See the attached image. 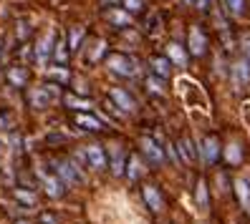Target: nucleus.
Returning a JSON list of instances; mask_svg holds the SVG:
<instances>
[{
  "mask_svg": "<svg viewBox=\"0 0 250 224\" xmlns=\"http://www.w3.org/2000/svg\"><path fill=\"white\" fill-rule=\"evenodd\" d=\"M177 149H180V154H182L180 159H182L185 164H189V161H197V159H200V154H197V146L192 144V139H187V136H185V139L177 144Z\"/></svg>",
  "mask_w": 250,
  "mask_h": 224,
  "instance_id": "15",
  "label": "nucleus"
},
{
  "mask_svg": "<svg viewBox=\"0 0 250 224\" xmlns=\"http://www.w3.org/2000/svg\"><path fill=\"white\" fill-rule=\"evenodd\" d=\"M28 98H31V103L36 109H46L51 103V93L46 91V86H43V88H33V91L28 93Z\"/></svg>",
  "mask_w": 250,
  "mask_h": 224,
  "instance_id": "18",
  "label": "nucleus"
},
{
  "mask_svg": "<svg viewBox=\"0 0 250 224\" xmlns=\"http://www.w3.org/2000/svg\"><path fill=\"white\" fill-rule=\"evenodd\" d=\"M16 224H31V222H16Z\"/></svg>",
  "mask_w": 250,
  "mask_h": 224,
  "instance_id": "37",
  "label": "nucleus"
},
{
  "mask_svg": "<svg viewBox=\"0 0 250 224\" xmlns=\"http://www.w3.org/2000/svg\"><path fill=\"white\" fill-rule=\"evenodd\" d=\"M146 88H149L152 93H165V86H162V78H157V76H149V78H146Z\"/></svg>",
  "mask_w": 250,
  "mask_h": 224,
  "instance_id": "29",
  "label": "nucleus"
},
{
  "mask_svg": "<svg viewBox=\"0 0 250 224\" xmlns=\"http://www.w3.org/2000/svg\"><path fill=\"white\" fill-rule=\"evenodd\" d=\"M56 176L61 179L63 187H76V184L83 182V174L73 161H58L56 164Z\"/></svg>",
  "mask_w": 250,
  "mask_h": 224,
  "instance_id": "2",
  "label": "nucleus"
},
{
  "mask_svg": "<svg viewBox=\"0 0 250 224\" xmlns=\"http://www.w3.org/2000/svg\"><path fill=\"white\" fill-rule=\"evenodd\" d=\"M13 129V113L0 111V131H10Z\"/></svg>",
  "mask_w": 250,
  "mask_h": 224,
  "instance_id": "30",
  "label": "nucleus"
},
{
  "mask_svg": "<svg viewBox=\"0 0 250 224\" xmlns=\"http://www.w3.org/2000/svg\"><path fill=\"white\" fill-rule=\"evenodd\" d=\"M83 159L86 164H89L91 169L101 171V169H106V154H104V149H101L99 144H89L83 149Z\"/></svg>",
  "mask_w": 250,
  "mask_h": 224,
  "instance_id": "5",
  "label": "nucleus"
},
{
  "mask_svg": "<svg viewBox=\"0 0 250 224\" xmlns=\"http://www.w3.org/2000/svg\"><path fill=\"white\" fill-rule=\"evenodd\" d=\"M53 58H56V63H61V66L68 61V43L63 38H58L53 43Z\"/></svg>",
  "mask_w": 250,
  "mask_h": 224,
  "instance_id": "20",
  "label": "nucleus"
},
{
  "mask_svg": "<svg viewBox=\"0 0 250 224\" xmlns=\"http://www.w3.org/2000/svg\"><path fill=\"white\" fill-rule=\"evenodd\" d=\"M106 66H109L111 73H119V76H124V78H129V76L137 73V61L129 58V56H124V53H111L106 58Z\"/></svg>",
  "mask_w": 250,
  "mask_h": 224,
  "instance_id": "1",
  "label": "nucleus"
},
{
  "mask_svg": "<svg viewBox=\"0 0 250 224\" xmlns=\"http://www.w3.org/2000/svg\"><path fill=\"white\" fill-rule=\"evenodd\" d=\"M81 40H83V28H81V25L71 28V33H68V48H71V51H76Z\"/></svg>",
  "mask_w": 250,
  "mask_h": 224,
  "instance_id": "26",
  "label": "nucleus"
},
{
  "mask_svg": "<svg viewBox=\"0 0 250 224\" xmlns=\"http://www.w3.org/2000/svg\"><path fill=\"white\" fill-rule=\"evenodd\" d=\"M195 5H197L200 10H208V8H210V0H195Z\"/></svg>",
  "mask_w": 250,
  "mask_h": 224,
  "instance_id": "35",
  "label": "nucleus"
},
{
  "mask_svg": "<svg viewBox=\"0 0 250 224\" xmlns=\"http://www.w3.org/2000/svg\"><path fill=\"white\" fill-rule=\"evenodd\" d=\"M187 48L192 56H205V51H208V38H205V33L200 31V28H189V38H187Z\"/></svg>",
  "mask_w": 250,
  "mask_h": 224,
  "instance_id": "7",
  "label": "nucleus"
},
{
  "mask_svg": "<svg viewBox=\"0 0 250 224\" xmlns=\"http://www.w3.org/2000/svg\"><path fill=\"white\" fill-rule=\"evenodd\" d=\"M126 176L131 179V182H137V179H139V174H142V161H139V156L137 154H131L129 159H126Z\"/></svg>",
  "mask_w": 250,
  "mask_h": 224,
  "instance_id": "21",
  "label": "nucleus"
},
{
  "mask_svg": "<svg viewBox=\"0 0 250 224\" xmlns=\"http://www.w3.org/2000/svg\"><path fill=\"white\" fill-rule=\"evenodd\" d=\"M152 71H154V76H157V78H169L172 63L167 61V56H157V58H152Z\"/></svg>",
  "mask_w": 250,
  "mask_h": 224,
  "instance_id": "16",
  "label": "nucleus"
},
{
  "mask_svg": "<svg viewBox=\"0 0 250 224\" xmlns=\"http://www.w3.org/2000/svg\"><path fill=\"white\" fill-rule=\"evenodd\" d=\"M48 76H51V78H58V81H68V71H66V68H51Z\"/></svg>",
  "mask_w": 250,
  "mask_h": 224,
  "instance_id": "32",
  "label": "nucleus"
},
{
  "mask_svg": "<svg viewBox=\"0 0 250 224\" xmlns=\"http://www.w3.org/2000/svg\"><path fill=\"white\" fill-rule=\"evenodd\" d=\"M235 197H238L245 212H250V179H245V176L235 179Z\"/></svg>",
  "mask_w": 250,
  "mask_h": 224,
  "instance_id": "10",
  "label": "nucleus"
},
{
  "mask_svg": "<svg viewBox=\"0 0 250 224\" xmlns=\"http://www.w3.org/2000/svg\"><path fill=\"white\" fill-rule=\"evenodd\" d=\"M225 159H228V164L238 167V164L243 161V151H240V146H238V144H228V146H225Z\"/></svg>",
  "mask_w": 250,
  "mask_h": 224,
  "instance_id": "23",
  "label": "nucleus"
},
{
  "mask_svg": "<svg viewBox=\"0 0 250 224\" xmlns=\"http://www.w3.org/2000/svg\"><path fill=\"white\" fill-rule=\"evenodd\" d=\"M73 121H76V126H81L83 131H101L104 129V124H101L96 116H89V113H76Z\"/></svg>",
  "mask_w": 250,
  "mask_h": 224,
  "instance_id": "14",
  "label": "nucleus"
},
{
  "mask_svg": "<svg viewBox=\"0 0 250 224\" xmlns=\"http://www.w3.org/2000/svg\"><path fill=\"white\" fill-rule=\"evenodd\" d=\"M8 81H10L13 86H25V81H28L25 68H10V71H8Z\"/></svg>",
  "mask_w": 250,
  "mask_h": 224,
  "instance_id": "24",
  "label": "nucleus"
},
{
  "mask_svg": "<svg viewBox=\"0 0 250 224\" xmlns=\"http://www.w3.org/2000/svg\"><path fill=\"white\" fill-rule=\"evenodd\" d=\"M13 197H16L18 202H23L25 206H33L36 204V194L28 191V189H16V191H13Z\"/></svg>",
  "mask_w": 250,
  "mask_h": 224,
  "instance_id": "27",
  "label": "nucleus"
},
{
  "mask_svg": "<svg viewBox=\"0 0 250 224\" xmlns=\"http://www.w3.org/2000/svg\"><path fill=\"white\" fill-rule=\"evenodd\" d=\"M139 146H142V154H144V159L149 161L152 167H162V164H165V151H162V146H159L154 139H149V136H142Z\"/></svg>",
  "mask_w": 250,
  "mask_h": 224,
  "instance_id": "3",
  "label": "nucleus"
},
{
  "mask_svg": "<svg viewBox=\"0 0 250 224\" xmlns=\"http://www.w3.org/2000/svg\"><path fill=\"white\" fill-rule=\"evenodd\" d=\"M66 106L76 109V111H89L91 109V101H83V98H76V96H66Z\"/></svg>",
  "mask_w": 250,
  "mask_h": 224,
  "instance_id": "25",
  "label": "nucleus"
},
{
  "mask_svg": "<svg viewBox=\"0 0 250 224\" xmlns=\"http://www.w3.org/2000/svg\"><path fill=\"white\" fill-rule=\"evenodd\" d=\"M243 51H245V61L250 63V36L243 38Z\"/></svg>",
  "mask_w": 250,
  "mask_h": 224,
  "instance_id": "34",
  "label": "nucleus"
},
{
  "mask_svg": "<svg viewBox=\"0 0 250 224\" xmlns=\"http://www.w3.org/2000/svg\"><path fill=\"white\" fill-rule=\"evenodd\" d=\"M195 202H197V206L202 209V212L210 206V197H208V182H205V179H200V182H197V189H195Z\"/></svg>",
  "mask_w": 250,
  "mask_h": 224,
  "instance_id": "19",
  "label": "nucleus"
},
{
  "mask_svg": "<svg viewBox=\"0 0 250 224\" xmlns=\"http://www.w3.org/2000/svg\"><path fill=\"white\" fill-rule=\"evenodd\" d=\"M142 197H144L146 206H149L152 212H162V209H165V199H162V194H159V189L154 184H144L142 187Z\"/></svg>",
  "mask_w": 250,
  "mask_h": 224,
  "instance_id": "8",
  "label": "nucleus"
},
{
  "mask_svg": "<svg viewBox=\"0 0 250 224\" xmlns=\"http://www.w3.org/2000/svg\"><path fill=\"white\" fill-rule=\"evenodd\" d=\"M0 151H3V144H0Z\"/></svg>",
  "mask_w": 250,
  "mask_h": 224,
  "instance_id": "38",
  "label": "nucleus"
},
{
  "mask_svg": "<svg viewBox=\"0 0 250 224\" xmlns=\"http://www.w3.org/2000/svg\"><path fill=\"white\" fill-rule=\"evenodd\" d=\"M41 179H43V187H46V194H48V197H61V194H63V184H61V179H58V176H53V174H43L41 171Z\"/></svg>",
  "mask_w": 250,
  "mask_h": 224,
  "instance_id": "11",
  "label": "nucleus"
},
{
  "mask_svg": "<svg viewBox=\"0 0 250 224\" xmlns=\"http://www.w3.org/2000/svg\"><path fill=\"white\" fill-rule=\"evenodd\" d=\"M104 3H119V0H104Z\"/></svg>",
  "mask_w": 250,
  "mask_h": 224,
  "instance_id": "36",
  "label": "nucleus"
},
{
  "mask_svg": "<svg viewBox=\"0 0 250 224\" xmlns=\"http://www.w3.org/2000/svg\"><path fill=\"white\" fill-rule=\"evenodd\" d=\"M220 159V139L215 136V133H210V136H205L202 139V146H200V161L205 164H217Z\"/></svg>",
  "mask_w": 250,
  "mask_h": 224,
  "instance_id": "4",
  "label": "nucleus"
},
{
  "mask_svg": "<svg viewBox=\"0 0 250 224\" xmlns=\"http://www.w3.org/2000/svg\"><path fill=\"white\" fill-rule=\"evenodd\" d=\"M122 3H124V10L129 13V16H131V13H139V10H142V0H122Z\"/></svg>",
  "mask_w": 250,
  "mask_h": 224,
  "instance_id": "31",
  "label": "nucleus"
},
{
  "mask_svg": "<svg viewBox=\"0 0 250 224\" xmlns=\"http://www.w3.org/2000/svg\"><path fill=\"white\" fill-rule=\"evenodd\" d=\"M109 96H111V101H114V106H116V109H122V111H126V113H131V111L137 109L134 98H131V96L124 91V88H111Z\"/></svg>",
  "mask_w": 250,
  "mask_h": 224,
  "instance_id": "9",
  "label": "nucleus"
},
{
  "mask_svg": "<svg viewBox=\"0 0 250 224\" xmlns=\"http://www.w3.org/2000/svg\"><path fill=\"white\" fill-rule=\"evenodd\" d=\"M51 53H53V33H46V36L41 38V43L36 46V61L38 63H46Z\"/></svg>",
  "mask_w": 250,
  "mask_h": 224,
  "instance_id": "12",
  "label": "nucleus"
},
{
  "mask_svg": "<svg viewBox=\"0 0 250 224\" xmlns=\"http://www.w3.org/2000/svg\"><path fill=\"white\" fill-rule=\"evenodd\" d=\"M225 10L230 13V16H240V13L245 10V0H223Z\"/></svg>",
  "mask_w": 250,
  "mask_h": 224,
  "instance_id": "28",
  "label": "nucleus"
},
{
  "mask_svg": "<svg viewBox=\"0 0 250 224\" xmlns=\"http://www.w3.org/2000/svg\"><path fill=\"white\" fill-rule=\"evenodd\" d=\"M38 222H41V224H58V219H56L53 214H48V212H43V214L38 217Z\"/></svg>",
  "mask_w": 250,
  "mask_h": 224,
  "instance_id": "33",
  "label": "nucleus"
},
{
  "mask_svg": "<svg viewBox=\"0 0 250 224\" xmlns=\"http://www.w3.org/2000/svg\"><path fill=\"white\" fill-rule=\"evenodd\" d=\"M167 61L174 63V66H185L187 53H185V48L180 46V43H169V46H167Z\"/></svg>",
  "mask_w": 250,
  "mask_h": 224,
  "instance_id": "17",
  "label": "nucleus"
},
{
  "mask_svg": "<svg viewBox=\"0 0 250 224\" xmlns=\"http://www.w3.org/2000/svg\"><path fill=\"white\" fill-rule=\"evenodd\" d=\"M230 76H232L235 88H238V91H243V88L250 83V63L245 61V58L235 61V63H232V71H230Z\"/></svg>",
  "mask_w": 250,
  "mask_h": 224,
  "instance_id": "6",
  "label": "nucleus"
},
{
  "mask_svg": "<svg viewBox=\"0 0 250 224\" xmlns=\"http://www.w3.org/2000/svg\"><path fill=\"white\" fill-rule=\"evenodd\" d=\"M111 171L119 176V174H124V154H122V149L119 146H114L111 149Z\"/></svg>",
  "mask_w": 250,
  "mask_h": 224,
  "instance_id": "22",
  "label": "nucleus"
},
{
  "mask_svg": "<svg viewBox=\"0 0 250 224\" xmlns=\"http://www.w3.org/2000/svg\"><path fill=\"white\" fill-rule=\"evenodd\" d=\"M104 16H106V20L114 23L116 28H126V25H131V16H129L126 10H122V8H109Z\"/></svg>",
  "mask_w": 250,
  "mask_h": 224,
  "instance_id": "13",
  "label": "nucleus"
}]
</instances>
